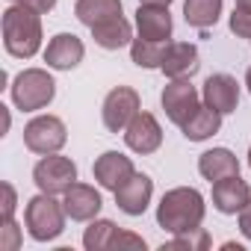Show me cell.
<instances>
[{"label":"cell","instance_id":"obj_21","mask_svg":"<svg viewBox=\"0 0 251 251\" xmlns=\"http://www.w3.org/2000/svg\"><path fill=\"white\" fill-rule=\"evenodd\" d=\"M74 15L80 24H86L92 30L95 24H103V21L121 15V0H77Z\"/></svg>","mask_w":251,"mask_h":251},{"label":"cell","instance_id":"obj_9","mask_svg":"<svg viewBox=\"0 0 251 251\" xmlns=\"http://www.w3.org/2000/svg\"><path fill=\"white\" fill-rule=\"evenodd\" d=\"M124 142H127V148L133 154H142V157L160 151V145H163V127H160V121L151 112L139 109L133 115V121L124 127Z\"/></svg>","mask_w":251,"mask_h":251},{"label":"cell","instance_id":"obj_14","mask_svg":"<svg viewBox=\"0 0 251 251\" xmlns=\"http://www.w3.org/2000/svg\"><path fill=\"white\" fill-rule=\"evenodd\" d=\"M83 56H86V48H83V42L74 33H56L48 42V48H45V62L50 68H56V71L77 68L83 62Z\"/></svg>","mask_w":251,"mask_h":251},{"label":"cell","instance_id":"obj_15","mask_svg":"<svg viewBox=\"0 0 251 251\" xmlns=\"http://www.w3.org/2000/svg\"><path fill=\"white\" fill-rule=\"evenodd\" d=\"M251 201V186L239 177V175H230V177H222L213 183V207L225 216H239V210Z\"/></svg>","mask_w":251,"mask_h":251},{"label":"cell","instance_id":"obj_3","mask_svg":"<svg viewBox=\"0 0 251 251\" xmlns=\"http://www.w3.org/2000/svg\"><path fill=\"white\" fill-rule=\"evenodd\" d=\"M65 219H68L65 207L48 192H39L36 198L27 201L24 222H27V233L36 242H53L65 230Z\"/></svg>","mask_w":251,"mask_h":251},{"label":"cell","instance_id":"obj_31","mask_svg":"<svg viewBox=\"0 0 251 251\" xmlns=\"http://www.w3.org/2000/svg\"><path fill=\"white\" fill-rule=\"evenodd\" d=\"M239 230H242V236L251 242V201L239 210Z\"/></svg>","mask_w":251,"mask_h":251},{"label":"cell","instance_id":"obj_32","mask_svg":"<svg viewBox=\"0 0 251 251\" xmlns=\"http://www.w3.org/2000/svg\"><path fill=\"white\" fill-rule=\"evenodd\" d=\"M3 130H9V106H3Z\"/></svg>","mask_w":251,"mask_h":251},{"label":"cell","instance_id":"obj_16","mask_svg":"<svg viewBox=\"0 0 251 251\" xmlns=\"http://www.w3.org/2000/svg\"><path fill=\"white\" fill-rule=\"evenodd\" d=\"M198 68H201V59H198V48L195 45H189V42H169L166 56H163V65H160V71L169 80L192 77Z\"/></svg>","mask_w":251,"mask_h":251},{"label":"cell","instance_id":"obj_17","mask_svg":"<svg viewBox=\"0 0 251 251\" xmlns=\"http://www.w3.org/2000/svg\"><path fill=\"white\" fill-rule=\"evenodd\" d=\"M204 103L219 109L222 115L233 112L239 106V83L230 74H210L204 83Z\"/></svg>","mask_w":251,"mask_h":251},{"label":"cell","instance_id":"obj_33","mask_svg":"<svg viewBox=\"0 0 251 251\" xmlns=\"http://www.w3.org/2000/svg\"><path fill=\"white\" fill-rule=\"evenodd\" d=\"M139 3H160V6H169L172 0H139Z\"/></svg>","mask_w":251,"mask_h":251},{"label":"cell","instance_id":"obj_25","mask_svg":"<svg viewBox=\"0 0 251 251\" xmlns=\"http://www.w3.org/2000/svg\"><path fill=\"white\" fill-rule=\"evenodd\" d=\"M210 233L204 227H192L183 233H175L169 242H163V251H207L210 248Z\"/></svg>","mask_w":251,"mask_h":251},{"label":"cell","instance_id":"obj_23","mask_svg":"<svg viewBox=\"0 0 251 251\" xmlns=\"http://www.w3.org/2000/svg\"><path fill=\"white\" fill-rule=\"evenodd\" d=\"M166 48H169V42H148V39L139 36V39L130 42V59L139 68H160L163 56H166Z\"/></svg>","mask_w":251,"mask_h":251},{"label":"cell","instance_id":"obj_20","mask_svg":"<svg viewBox=\"0 0 251 251\" xmlns=\"http://www.w3.org/2000/svg\"><path fill=\"white\" fill-rule=\"evenodd\" d=\"M180 130H183V136L189 142H204V139H210V136H216L222 130V112L204 103V106L195 109V115L183 124Z\"/></svg>","mask_w":251,"mask_h":251},{"label":"cell","instance_id":"obj_29","mask_svg":"<svg viewBox=\"0 0 251 251\" xmlns=\"http://www.w3.org/2000/svg\"><path fill=\"white\" fill-rule=\"evenodd\" d=\"M109 248H118V251H124V248H133V251H145V239H142V236H136L133 230H118Z\"/></svg>","mask_w":251,"mask_h":251},{"label":"cell","instance_id":"obj_12","mask_svg":"<svg viewBox=\"0 0 251 251\" xmlns=\"http://www.w3.org/2000/svg\"><path fill=\"white\" fill-rule=\"evenodd\" d=\"M62 207H65L68 219H74V222H92V219H98V213H100V207H103V198H100V192H98L95 186H89V183H74V186L65 189Z\"/></svg>","mask_w":251,"mask_h":251},{"label":"cell","instance_id":"obj_7","mask_svg":"<svg viewBox=\"0 0 251 251\" xmlns=\"http://www.w3.org/2000/svg\"><path fill=\"white\" fill-rule=\"evenodd\" d=\"M139 92L130 86H115L100 106V118H103V127L109 133H124V127L133 121V115L139 112Z\"/></svg>","mask_w":251,"mask_h":251},{"label":"cell","instance_id":"obj_1","mask_svg":"<svg viewBox=\"0 0 251 251\" xmlns=\"http://www.w3.org/2000/svg\"><path fill=\"white\" fill-rule=\"evenodd\" d=\"M204 213H207L204 195L198 189H192V186H177V189H169L160 198L157 225L163 230H169V233H183V230L201 227Z\"/></svg>","mask_w":251,"mask_h":251},{"label":"cell","instance_id":"obj_30","mask_svg":"<svg viewBox=\"0 0 251 251\" xmlns=\"http://www.w3.org/2000/svg\"><path fill=\"white\" fill-rule=\"evenodd\" d=\"M15 3H21V6H30V9H36L39 15H48V12L56 6V0H15Z\"/></svg>","mask_w":251,"mask_h":251},{"label":"cell","instance_id":"obj_13","mask_svg":"<svg viewBox=\"0 0 251 251\" xmlns=\"http://www.w3.org/2000/svg\"><path fill=\"white\" fill-rule=\"evenodd\" d=\"M151 195H154V180L142 172H136L124 186L115 189V204L121 213H127V216H142L151 204Z\"/></svg>","mask_w":251,"mask_h":251},{"label":"cell","instance_id":"obj_27","mask_svg":"<svg viewBox=\"0 0 251 251\" xmlns=\"http://www.w3.org/2000/svg\"><path fill=\"white\" fill-rule=\"evenodd\" d=\"M0 192H3V201H0V216H3V222L15 219V207H18V195H15V186L9 180L0 183Z\"/></svg>","mask_w":251,"mask_h":251},{"label":"cell","instance_id":"obj_28","mask_svg":"<svg viewBox=\"0 0 251 251\" xmlns=\"http://www.w3.org/2000/svg\"><path fill=\"white\" fill-rule=\"evenodd\" d=\"M0 248H6V251L21 248V230H18L15 219H9V222L0 225Z\"/></svg>","mask_w":251,"mask_h":251},{"label":"cell","instance_id":"obj_4","mask_svg":"<svg viewBox=\"0 0 251 251\" xmlns=\"http://www.w3.org/2000/svg\"><path fill=\"white\" fill-rule=\"evenodd\" d=\"M9 92H12V100H15L18 109L36 112V109H45V106L53 100L56 83H53V77H50L45 68H24V71L12 80Z\"/></svg>","mask_w":251,"mask_h":251},{"label":"cell","instance_id":"obj_26","mask_svg":"<svg viewBox=\"0 0 251 251\" xmlns=\"http://www.w3.org/2000/svg\"><path fill=\"white\" fill-rule=\"evenodd\" d=\"M230 33L236 39H251V0H236V3H233Z\"/></svg>","mask_w":251,"mask_h":251},{"label":"cell","instance_id":"obj_35","mask_svg":"<svg viewBox=\"0 0 251 251\" xmlns=\"http://www.w3.org/2000/svg\"><path fill=\"white\" fill-rule=\"evenodd\" d=\"M248 166H251V148H248Z\"/></svg>","mask_w":251,"mask_h":251},{"label":"cell","instance_id":"obj_19","mask_svg":"<svg viewBox=\"0 0 251 251\" xmlns=\"http://www.w3.org/2000/svg\"><path fill=\"white\" fill-rule=\"evenodd\" d=\"M92 39L103 50H118V48L133 42V27H130V21L124 15H115V18H109L103 24H95L92 27Z\"/></svg>","mask_w":251,"mask_h":251},{"label":"cell","instance_id":"obj_22","mask_svg":"<svg viewBox=\"0 0 251 251\" xmlns=\"http://www.w3.org/2000/svg\"><path fill=\"white\" fill-rule=\"evenodd\" d=\"M222 6H225V0H183V18L195 30H210L216 27Z\"/></svg>","mask_w":251,"mask_h":251},{"label":"cell","instance_id":"obj_2","mask_svg":"<svg viewBox=\"0 0 251 251\" xmlns=\"http://www.w3.org/2000/svg\"><path fill=\"white\" fill-rule=\"evenodd\" d=\"M3 48L15 59H30L42 48V18L30 6H9L3 12Z\"/></svg>","mask_w":251,"mask_h":251},{"label":"cell","instance_id":"obj_24","mask_svg":"<svg viewBox=\"0 0 251 251\" xmlns=\"http://www.w3.org/2000/svg\"><path fill=\"white\" fill-rule=\"evenodd\" d=\"M115 233H118L115 222H109V219H92V225L83 233V245H86V251H103V248L112 245Z\"/></svg>","mask_w":251,"mask_h":251},{"label":"cell","instance_id":"obj_18","mask_svg":"<svg viewBox=\"0 0 251 251\" xmlns=\"http://www.w3.org/2000/svg\"><path fill=\"white\" fill-rule=\"evenodd\" d=\"M198 172L204 180L216 183L222 177H230V175H239V160L230 148H213V151H204L198 157Z\"/></svg>","mask_w":251,"mask_h":251},{"label":"cell","instance_id":"obj_5","mask_svg":"<svg viewBox=\"0 0 251 251\" xmlns=\"http://www.w3.org/2000/svg\"><path fill=\"white\" fill-rule=\"evenodd\" d=\"M33 183L39 186V192L65 195V189L77 183V166H74L71 157L45 154V157L33 166Z\"/></svg>","mask_w":251,"mask_h":251},{"label":"cell","instance_id":"obj_34","mask_svg":"<svg viewBox=\"0 0 251 251\" xmlns=\"http://www.w3.org/2000/svg\"><path fill=\"white\" fill-rule=\"evenodd\" d=\"M245 86H248V92H251V68L245 71Z\"/></svg>","mask_w":251,"mask_h":251},{"label":"cell","instance_id":"obj_11","mask_svg":"<svg viewBox=\"0 0 251 251\" xmlns=\"http://www.w3.org/2000/svg\"><path fill=\"white\" fill-rule=\"evenodd\" d=\"M136 30L148 42H169L172 39V30H175V21H172L169 6L139 3V9H136Z\"/></svg>","mask_w":251,"mask_h":251},{"label":"cell","instance_id":"obj_10","mask_svg":"<svg viewBox=\"0 0 251 251\" xmlns=\"http://www.w3.org/2000/svg\"><path fill=\"white\" fill-rule=\"evenodd\" d=\"M92 175H95V180H98L103 189L115 192L118 186H124V183L136 175V169H133V160H130L127 154H121V151H103V154L95 160Z\"/></svg>","mask_w":251,"mask_h":251},{"label":"cell","instance_id":"obj_8","mask_svg":"<svg viewBox=\"0 0 251 251\" xmlns=\"http://www.w3.org/2000/svg\"><path fill=\"white\" fill-rule=\"evenodd\" d=\"M160 103H163L169 121L177 124V127H183V124L195 115V109L201 106V98H198V89L189 83V77H180V80H172L163 89Z\"/></svg>","mask_w":251,"mask_h":251},{"label":"cell","instance_id":"obj_6","mask_svg":"<svg viewBox=\"0 0 251 251\" xmlns=\"http://www.w3.org/2000/svg\"><path fill=\"white\" fill-rule=\"evenodd\" d=\"M68 142L65 121L56 115H36L27 127H24V145L33 154H59Z\"/></svg>","mask_w":251,"mask_h":251}]
</instances>
